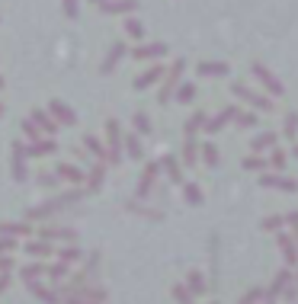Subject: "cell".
I'll return each mask as SVG.
<instances>
[{
  "instance_id": "6da1fadb",
  "label": "cell",
  "mask_w": 298,
  "mask_h": 304,
  "mask_svg": "<svg viewBox=\"0 0 298 304\" xmlns=\"http://www.w3.org/2000/svg\"><path fill=\"white\" fill-rule=\"evenodd\" d=\"M273 164H276V167H286V154L276 151V154H273Z\"/></svg>"
}]
</instances>
